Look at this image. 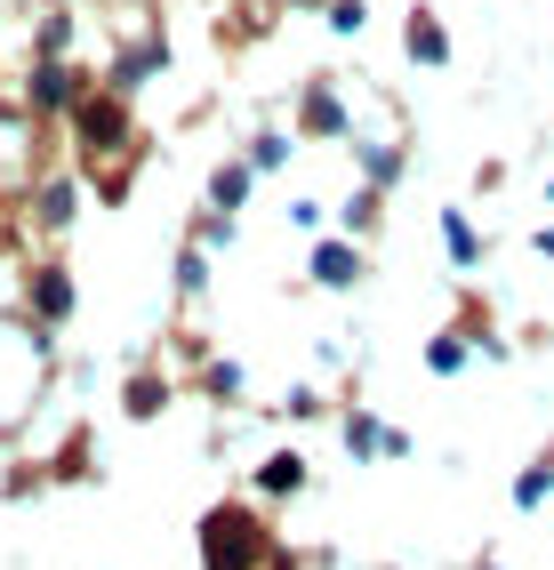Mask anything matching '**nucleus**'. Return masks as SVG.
<instances>
[{
	"instance_id": "f257e3e1",
	"label": "nucleus",
	"mask_w": 554,
	"mask_h": 570,
	"mask_svg": "<svg viewBox=\"0 0 554 570\" xmlns=\"http://www.w3.org/2000/svg\"><path fill=\"white\" fill-rule=\"evenodd\" d=\"M201 554H209V570H257L266 562V530H257L241 507H217L201 522Z\"/></svg>"
},
{
	"instance_id": "f03ea898",
	"label": "nucleus",
	"mask_w": 554,
	"mask_h": 570,
	"mask_svg": "<svg viewBox=\"0 0 554 570\" xmlns=\"http://www.w3.org/2000/svg\"><path fill=\"white\" fill-rule=\"evenodd\" d=\"M81 137L97 145V154H113V145L129 137V112H121V97H97V105H81Z\"/></svg>"
},
{
	"instance_id": "7ed1b4c3",
	"label": "nucleus",
	"mask_w": 554,
	"mask_h": 570,
	"mask_svg": "<svg viewBox=\"0 0 554 570\" xmlns=\"http://www.w3.org/2000/svg\"><path fill=\"white\" fill-rule=\"evenodd\" d=\"M354 274H362V257H354L346 242H321V249H314V282H329V289H346Z\"/></svg>"
},
{
	"instance_id": "20e7f679",
	"label": "nucleus",
	"mask_w": 554,
	"mask_h": 570,
	"mask_svg": "<svg viewBox=\"0 0 554 570\" xmlns=\"http://www.w3.org/2000/svg\"><path fill=\"white\" fill-rule=\"evenodd\" d=\"M32 306H41L49 322H65V314H72V282L57 274V265H49V274H41V282H32Z\"/></svg>"
},
{
	"instance_id": "39448f33",
	"label": "nucleus",
	"mask_w": 554,
	"mask_h": 570,
	"mask_svg": "<svg viewBox=\"0 0 554 570\" xmlns=\"http://www.w3.org/2000/svg\"><path fill=\"white\" fill-rule=\"evenodd\" d=\"M306 129H314V137H338V129H346V105L329 97V89H314V97H306Z\"/></svg>"
},
{
	"instance_id": "423d86ee",
	"label": "nucleus",
	"mask_w": 554,
	"mask_h": 570,
	"mask_svg": "<svg viewBox=\"0 0 554 570\" xmlns=\"http://www.w3.org/2000/svg\"><path fill=\"white\" fill-rule=\"evenodd\" d=\"M410 57H426V65H442V57H451V41H442V24H434L426 9L410 17Z\"/></svg>"
},
{
	"instance_id": "0eeeda50",
	"label": "nucleus",
	"mask_w": 554,
	"mask_h": 570,
	"mask_svg": "<svg viewBox=\"0 0 554 570\" xmlns=\"http://www.w3.org/2000/svg\"><path fill=\"white\" fill-rule=\"evenodd\" d=\"M65 97H72V72H65V65H41V72H32V105H41V112L65 105Z\"/></svg>"
},
{
	"instance_id": "6e6552de",
	"label": "nucleus",
	"mask_w": 554,
	"mask_h": 570,
	"mask_svg": "<svg viewBox=\"0 0 554 570\" xmlns=\"http://www.w3.org/2000/svg\"><path fill=\"white\" fill-rule=\"evenodd\" d=\"M274 490V499H289V490H306V459H266V474H257Z\"/></svg>"
},
{
	"instance_id": "1a4fd4ad",
	"label": "nucleus",
	"mask_w": 554,
	"mask_h": 570,
	"mask_svg": "<svg viewBox=\"0 0 554 570\" xmlns=\"http://www.w3.org/2000/svg\"><path fill=\"white\" fill-rule=\"evenodd\" d=\"M426 370H434V377H458V370H466V337H434V346H426Z\"/></svg>"
},
{
	"instance_id": "9d476101",
	"label": "nucleus",
	"mask_w": 554,
	"mask_h": 570,
	"mask_svg": "<svg viewBox=\"0 0 554 570\" xmlns=\"http://www.w3.org/2000/svg\"><path fill=\"white\" fill-rule=\"evenodd\" d=\"M241 194H249V169H217V177H209V202H217V209H234Z\"/></svg>"
},
{
	"instance_id": "9b49d317",
	"label": "nucleus",
	"mask_w": 554,
	"mask_h": 570,
	"mask_svg": "<svg viewBox=\"0 0 554 570\" xmlns=\"http://www.w3.org/2000/svg\"><path fill=\"white\" fill-rule=\"evenodd\" d=\"M41 217H49V225H65V217H72V185H65V177H49V185H41Z\"/></svg>"
},
{
	"instance_id": "f8f14e48",
	"label": "nucleus",
	"mask_w": 554,
	"mask_h": 570,
	"mask_svg": "<svg viewBox=\"0 0 554 570\" xmlns=\"http://www.w3.org/2000/svg\"><path fill=\"white\" fill-rule=\"evenodd\" d=\"M546 490H554V459L523 474V490H514V507H538V499H546Z\"/></svg>"
},
{
	"instance_id": "ddd939ff",
	"label": "nucleus",
	"mask_w": 554,
	"mask_h": 570,
	"mask_svg": "<svg viewBox=\"0 0 554 570\" xmlns=\"http://www.w3.org/2000/svg\"><path fill=\"white\" fill-rule=\"evenodd\" d=\"M394 434H378V417H354V426H346V450H386Z\"/></svg>"
},
{
	"instance_id": "4468645a",
	"label": "nucleus",
	"mask_w": 554,
	"mask_h": 570,
	"mask_svg": "<svg viewBox=\"0 0 554 570\" xmlns=\"http://www.w3.org/2000/svg\"><path fill=\"white\" fill-rule=\"evenodd\" d=\"M442 234H451V257H458V265H474V234H466V217H458V209L442 217Z\"/></svg>"
},
{
	"instance_id": "2eb2a0df",
	"label": "nucleus",
	"mask_w": 554,
	"mask_h": 570,
	"mask_svg": "<svg viewBox=\"0 0 554 570\" xmlns=\"http://www.w3.org/2000/svg\"><path fill=\"white\" fill-rule=\"evenodd\" d=\"M362 169H369V185H394V154H386V145H369Z\"/></svg>"
},
{
	"instance_id": "dca6fc26",
	"label": "nucleus",
	"mask_w": 554,
	"mask_h": 570,
	"mask_svg": "<svg viewBox=\"0 0 554 570\" xmlns=\"http://www.w3.org/2000/svg\"><path fill=\"white\" fill-rule=\"evenodd\" d=\"M329 24H338V32H362V0H338V9H329Z\"/></svg>"
},
{
	"instance_id": "f3484780",
	"label": "nucleus",
	"mask_w": 554,
	"mask_h": 570,
	"mask_svg": "<svg viewBox=\"0 0 554 570\" xmlns=\"http://www.w3.org/2000/svg\"><path fill=\"white\" fill-rule=\"evenodd\" d=\"M483 570H498V562H483Z\"/></svg>"
}]
</instances>
